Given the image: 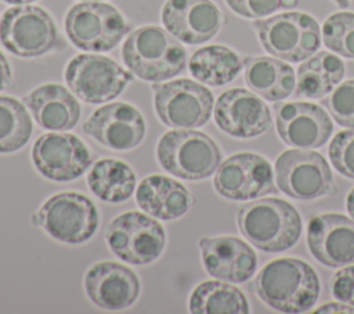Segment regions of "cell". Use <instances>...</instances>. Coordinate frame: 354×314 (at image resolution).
I'll use <instances>...</instances> for the list:
<instances>
[{
    "mask_svg": "<svg viewBox=\"0 0 354 314\" xmlns=\"http://www.w3.org/2000/svg\"><path fill=\"white\" fill-rule=\"evenodd\" d=\"M253 290L271 308L297 314L308 311L319 296V278L304 260L279 257L268 261L256 275Z\"/></svg>",
    "mask_w": 354,
    "mask_h": 314,
    "instance_id": "6da1fadb",
    "label": "cell"
},
{
    "mask_svg": "<svg viewBox=\"0 0 354 314\" xmlns=\"http://www.w3.org/2000/svg\"><path fill=\"white\" fill-rule=\"evenodd\" d=\"M122 58L133 75L153 83L180 75L187 65V51L180 40L156 25L133 30L123 43Z\"/></svg>",
    "mask_w": 354,
    "mask_h": 314,
    "instance_id": "7a4b0ae2",
    "label": "cell"
},
{
    "mask_svg": "<svg viewBox=\"0 0 354 314\" xmlns=\"http://www.w3.org/2000/svg\"><path fill=\"white\" fill-rule=\"evenodd\" d=\"M241 234L263 252H283L296 245L303 223L296 207L279 198L253 199L239 207Z\"/></svg>",
    "mask_w": 354,
    "mask_h": 314,
    "instance_id": "3957f363",
    "label": "cell"
},
{
    "mask_svg": "<svg viewBox=\"0 0 354 314\" xmlns=\"http://www.w3.org/2000/svg\"><path fill=\"white\" fill-rule=\"evenodd\" d=\"M156 159L167 173L195 181L214 174L221 163V151L207 134L191 129H177L166 131L159 138Z\"/></svg>",
    "mask_w": 354,
    "mask_h": 314,
    "instance_id": "277c9868",
    "label": "cell"
},
{
    "mask_svg": "<svg viewBox=\"0 0 354 314\" xmlns=\"http://www.w3.org/2000/svg\"><path fill=\"white\" fill-rule=\"evenodd\" d=\"M263 48L286 62H301L321 47V29L314 17L301 11L281 12L252 24Z\"/></svg>",
    "mask_w": 354,
    "mask_h": 314,
    "instance_id": "5b68a950",
    "label": "cell"
},
{
    "mask_svg": "<svg viewBox=\"0 0 354 314\" xmlns=\"http://www.w3.org/2000/svg\"><path fill=\"white\" fill-rule=\"evenodd\" d=\"M32 223L55 241L79 245L97 232L100 214L94 202L84 194L64 191L51 195L33 214Z\"/></svg>",
    "mask_w": 354,
    "mask_h": 314,
    "instance_id": "8992f818",
    "label": "cell"
},
{
    "mask_svg": "<svg viewBox=\"0 0 354 314\" xmlns=\"http://www.w3.org/2000/svg\"><path fill=\"white\" fill-rule=\"evenodd\" d=\"M105 241L113 255L124 263L145 266L160 257L166 246L163 225L145 212H124L105 228Z\"/></svg>",
    "mask_w": 354,
    "mask_h": 314,
    "instance_id": "52a82bcc",
    "label": "cell"
},
{
    "mask_svg": "<svg viewBox=\"0 0 354 314\" xmlns=\"http://www.w3.org/2000/svg\"><path fill=\"white\" fill-rule=\"evenodd\" d=\"M69 41L79 50L104 53L115 48L127 35L123 15L108 3L82 1L72 6L64 21Z\"/></svg>",
    "mask_w": 354,
    "mask_h": 314,
    "instance_id": "ba28073f",
    "label": "cell"
},
{
    "mask_svg": "<svg viewBox=\"0 0 354 314\" xmlns=\"http://www.w3.org/2000/svg\"><path fill=\"white\" fill-rule=\"evenodd\" d=\"M153 107L160 122L173 129H196L206 124L214 97L203 84L191 79L155 82Z\"/></svg>",
    "mask_w": 354,
    "mask_h": 314,
    "instance_id": "9c48e42d",
    "label": "cell"
},
{
    "mask_svg": "<svg viewBox=\"0 0 354 314\" xmlns=\"http://www.w3.org/2000/svg\"><path fill=\"white\" fill-rule=\"evenodd\" d=\"M0 41L14 55L36 58L58 46V32L51 15L37 6H15L0 18Z\"/></svg>",
    "mask_w": 354,
    "mask_h": 314,
    "instance_id": "30bf717a",
    "label": "cell"
},
{
    "mask_svg": "<svg viewBox=\"0 0 354 314\" xmlns=\"http://www.w3.org/2000/svg\"><path fill=\"white\" fill-rule=\"evenodd\" d=\"M65 83L87 104H104L116 98L133 82V73L115 59L100 54H77L65 68Z\"/></svg>",
    "mask_w": 354,
    "mask_h": 314,
    "instance_id": "8fae6325",
    "label": "cell"
},
{
    "mask_svg": "<svg viewBox=\"0 0 354 314\" xmlns=\"http://www.w3.org/2000/svg\"><path fill=\"white\" fill-rule=\"evenodd\" d=\"M278 188L299 201H313L330 194L335 188L326 159L310 149H288L275 160Z\"/></svg>",
    "mask_w": 354,
    "mask_h": 314,
    "instance_id": "7c38bea8",
    "label": "cell"
},
{
    "mask_svg": "<svg viewBox=\"0 0 354 314\" xmlns=\"http://www.w3.org/2000/svg\"><path fill=\"white\" fill-rule=\"evenodd\" d=\"M271 163L253 152L231 155L216 170L213 185L230 201H250L277 192Z\"/></svg>",
    "mask_w": 354,
    "mask_h": 314,
    "instance_id": "4fadbf2b",
    "label": "cell"
},
{
    "mask_svg": "<svg viewBox=\"0 0 354 314\" xmlns=\"http://www.w3.org/2000/svg\"><path fill=\"white\" fill-rule=\"evenodd\" d=\"M32 162L43 177L66 183L79 178L93 165V156L77 136L51 131L41 134L35 141Z\"/></svg>",
    "mask_w": 354,
    "mask_h": 314,
    "instance_id": "5bb4252c",
    "label": "cell"
},
{
    "mask_svg": "<svg viewBox=\"0 0 354 314\" xmlns=\"http://www.w3.org/2000/svg\"><path fill=\"white\" fill-rule=\"evenodd\" d=\"M145 120L131 104L116 101L95 109L83 123V133L112 151L124 152L141 144Z\"/></svg>",
    "mask_w": 354,
    "mask_h": 314,
    "instance_id": "9a60e30c",
    "label": "cell"
},
{
    "mask_svg": "<svg viewBox=\"0 0 354 314\" xmlns=\"http://www.w3.org/2000/svg\"><path fill=\"white\" fill-rule=\"evenodd\" d=\"M272 108L278 136L286 145L300 149L319 148L333 131L330 116L318 104L288 101L275 102Z\"/></svg>",
    "mask_w": 354,
    "mask_h": 314,
    "instance_id": "2e32d148",
    "label": "cell"
},
{
    "mask_svg": "<svg viewBox=\"0 0 354 314\" xmlns=\"http://www.w3.org/2000/svg\"><path fill=\"white\" fill-rule=\"evenodd\" d=\"M214 122L220 130L235 138H253L271 127L267 104L253 91L235 87L218 95L213 108Z\"/></svg>",
    "mask_w": 354,
    "mask_h": 314,
    "instance_id": "e0dca14e",
    "label": "cell"
},
{
    "mask_svg": "<svg viewBox=\"0 0 354 314\" xmlns=\"http://www.w3.org/2000/svg\"><path fill=\"white\" fill-rule=\"evenodd\" d=\"M162 24L177 40L188 46L213 39L225 24V15L212 0H166Z\"/></svg>",
    "mask_w": 354,
    "mask_h": 314,
    "instance_id": "ac0fdd59",
    "label": "cell"
},
{
    "mask_svg": "<svg viewBox=\"0 0 354 314\" xmlns=\"http://www.w3.org/2000/svg\"><path fill=\"white\" fill-rule=\"evenodd\" d=\"M83 285L90 302L108 311L130 307L141 292L138 275L127 266L112 260L94 263L86 271Z\"/></svg>",
    "mask_w": 354,
    "mask_h": 314,
    "instance_id": "d6986e66",
    "label": "cell"
},
{
    "mask_svg": "<svg viewBox=\"0 0 354 314\" xmlns=\"http://www.w3.org/2000/svg\"><path fill=\"white\" fill-rule=\"evenodd\" d=\"M307 246L311 255L328 267L354 263V220L340 213H324L307 224Z\"/></svg>",
    "mask_w": 354,
    "mask_h": 314,
    "instance_id": "ffe728a7",
    "label": "cell"
},
{
    "mask_svg": "<svg viewBox=\"0 0 354 314\" xmlns=\"http://www.w3.org/2000/svg\"><path fill=\"white\" fill-rule=\"evenodd\" d=\"M199 249L205 270L216 279L242 284L256 273L257 256L254 250L236 237H202Z\"/></svg>",
    "mask_w": 354,
    "mask_h": 314,
    "instance_id": "44dd1931",
    "label": "cell"
},
{
    "mask_svg": "<svg viewBox=\"0 0 354 314\" xmlns=\"http://www.w3.org/2000/svg\"><path fill=\"white\" fill-rule=\"evenodd\" d=\"M36 123L51 131L73 129L80 119V104L76 97L58 83H46L24 97Z\"/></svg>",
    "mask_w": 354,
    "mask_h": 314,
    "instance_id": "7402d4cb",
    "label": "cell"
},
{
    "mask_svg": "<svg viewBox=\"0 0 354 314\" xmlns=\"http://www.w3.org/2000/svg\"><path fill=\"white\" fill-rule=\"evenodd\" d=\"M136 203L147 214L170 221L183 217L195 203V198L180 181L162 174H151L137 185Z\"/></svg>",
    "mask_w": 354,
    "mask_h": 314,
    "instance_id": "603a6c76",
    "label": "cell"
},
{
    "mask_svg": "<svg viewBox=\"0 0 354 314\" xmlns=\"http://www.w3.org/2000/svg\"><path fill=\"white\" fill-rule=\"evenodd\" d=\"M243 66L248 87L267 101L285 100L296 89L293 68L277 57H248Z\"/></svg>",
    "mask_w": 354,
    "mask_h": 314,
    "instance_id": "cb8c5ba5",
    "label": "cell"
},
{
    "mask_svg": "<svg viewBox=\"0 0 354 314\" xmlns=\"http://www.w3.org/2000/svg\"><path fill=\"white\" fill-rule=\"evenodd\" d=\"M346 73L340 57L329 51H317L297 69L295 94L297 97L318 100L328 95Z\"/></svg>",
    "mask_w": 354,
    "mask_h": 314,
    "instance_id": "d4e9b609",
    "label": "cell"
},
{
    "mask_svg": "<svg viewBox=\"0 0 354 314\" xmlns=\"http://www.w3.org/2000/svg\"><path fill=\"white\" fill-rule=\"evenodd\" d=\"M86 181L91 194L108 203L127 201L137 185L134 170L126 162L113 158L95 160L91 165Z\"/></svg>",
    "mask_w": 354,
    "mask_h": 314,
    "instance_id": "484cf974",
    "label": "cell"
},
{
    "mask_svg": "<svg viewBox=\"0 0 354 314\" xmlns=\"http://www.w3.org/2000/svg\"><path fill=\"white\" fill-rule=\"evenodd\" d=\"M242 66L243 62L239 54L220 44L198 48L188 61V69L194 79L214 87L232 82Z\"/></svg>",
    "mask_w": 354,
    "mask_h": 314,
    "instance_id": "4316f807",
    "label": "cell"
},
{
    "mask_svg": "<svg viewBox=\"0 0 354 314\" xmlns=\"http://www.w3.org/2000/svg\"><path fill=\"white\" fill-rule=\"evenodd\" d=\"M192 314H248L249 302L243 292L227 281H203L188 299Z\"/></svg>",
    "mask_w": 354,
    "mask_h": 314,
    "instance_id": "83f0119b",
    "label": "cell"
},
{
    "mask_svg": "<svg viewBox=\"0 0 354 314\" xmlns=\"http://www.w3.org/2000/svg\"><path fill=\"white\" fill-rule=\"evenodd\" d=\"M32 131V119L25 105L14 97L0 95V154L24 148Z\"/></svg>",
    "mask_w": 354,
    "mask_h": 314,
    "instance_id": "f1b7e54d",
    "label": "cell"
},
{
    "mask_svg": "<svg viewBox=\"0 0 354 314\" xmlns=\"http://www.w3.org/2000/svg\"><path fill=\"white\" fill-rule=\"evenodd\" d=\"M322 43L332 53L354 59V12L339 11L322 24Z\"/></svg>",
    "mask_w": 354,
    "mask_h": 314,
    "instance_id": "f546056e",
    "label": "cell"
},
{
    "mask_svg": "<svg viewBox=\"0 0 354 314\" xmlns=\"http://www.w3.org/2000/svg\"><path fill=\"white\" fill-rule=\"evenodd\" d=\"M332 119L347 129H354V79L336 86L328 97L322 100Z\"/></svg>",
    "mask_w": 354,
    "mask_h": 314,
    "instance_id": "4dcf8cb0",
    "label": "cell"
},
{
    "mask_svg": "<svg viewBox=\"0 0 354 314\" xmlns=\"http://www.w3.org/2000/svg\"><path fill=\"white\" fill-rule=\"evenodd\" d=\"M328 155L340 174L354 180V129L339 131L329 142Z\"/></svg>",
    "mask_w": 354,
    "mask_h": 314,
    "instance_id": "1f68e13d",
    "label": "cell"
},
{
    "mask_svg": "<svg viewBox=\"0 0 354 314\" xmlns=\"http://www.w3.org/2000/svg\"><path fill=\"white\" fill-rule=\"evenodd\" d=\"M238 15L249 19H260L281 8V0H224Z\"/></svg>",
    "mask_w": 354,
    "mask_h": 314,
    "instance_id": "d6a6232c",
    "label": "cell"
},
{
    "mask_svg": "<svg viewBox=\"0 0 354 314\" xmlns=\"http://www.w3.org/2000/svg\"><path fill=\"white\" fill-rule=\"evenodd\" d=\"M332 296L346 304L354 306V264L343 266L329 281Z\"/></svg>",
    "mask_w": 354,
    "mask_h": 314,
    "instance_id": "836d02e7",
    "label": "cell"
},
{
    "mask_svg": "<svg viewBox=\"0 0 354 314\" xmlns=\"http://www.w3.org/2000/svg\"><path fill=\"white\" fill-rule=\"evenodd\" d=\"M14 84L12 71L6 58V55L0 51V91L11 89Z\"/></svg>",
    "mask_w": 354,
    "mask_h": 314,
    "instance_id": "e575fe53",
    "label": "cell"
},
{
    "mask_svg": "<svg viewBox=\"0 0 354 314\" xmlns=\"http://www.w3.org/2000/svg\"><path fill=\"white\" fill-rule=\"evenodd\" d=\"M314 313L315 314H318V313H354V306L346 304L343 302L339 303V300H337L333 303L322 304L319 308L314 310Z\"/></svg>",
    "mask_w": 354,
    "mask_h": 314,
    "instance_id": "d590c367",
    "label": "cell"
},
{
    "mask_svg": "<svg viewBox=\"0 0 354 314\" xmlns=\"http://www.w3.org/2000/svg\"><path fill=\"white\" fill-rule=\"evenodd\" d=\"M346 209H347L350 217L354 219V188H351V191H350L348 195H347V199H346Z\"/></svg>",
    "mask_w": 354,
    "mask_h": 314,
    "instance_id": "8d00e7d4",
    "label": "cell"
},
{
    "mask_svg": "<svg viewBox=\"0 0 354 314\" xmlns=\"http://www.w3.org/2000/svg\"><path fill=\"white\" fill-rule=\"evenodd\" d=\"M1 1H4L7 4H12V6H26V4H32L37 0H1Z\"/></svg>",
    "mask_w": 354,
    "mask_h": 314,
    "instance_id": "74e56055",
    "label": "cell"
},
{
    "mask_svg": "<svg viewBox=\"0 0 354 314\" xmlns=\"http://www.w3.org/2000/svg\"><path fill=\"white\" fill-rule=\"evenodd\" d=\"M299 0H281V7L282 8H293L296 7Z\"/></svg>",
    "mask_w": 354,
    "mask_h": 314,
    "instance_id": "f35d334b",
    "label": "cell"
},
{
    "mask_svg": "<svg viewBox=\"0 0 354 314\" xmlns=\"http://www.w3.org/2000/svg\"><path fill=\"white\" fill-rule=\"evenodd\" d=\"M332 1H335L339 7H342V8H346V7H348V4H350V0H332Z\"/></svg>",
    "mask_w": 354,
    "mask_h": 314,
    "instance_id": "ab89813d",
    "label": "cell"
},
{
    "mask_svg": "<svg viewBox=\"0 0 354 314\" xmlns=\"http://www.w3.org/2000/svg\"><path fill=\"white\" fill-rule=\"evenodd\" d=\"M82 1H101V0H82Z\"/></svg>",
    "mask_w": 354,
    "mask_h": 314,
    "instance_id": "60d3db41",
    "label": "cell"
}]
</instances>
